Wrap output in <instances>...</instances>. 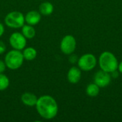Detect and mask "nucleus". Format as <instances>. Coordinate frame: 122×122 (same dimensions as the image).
<instances>
[{
	"label": "nucleus",
	"mask_w": 122,
	"mask_h": 122,
	"mask_svg": "<svg viewBox=\"0 0 122 122\" xmlns=\"http://www.w3.org/2000/svg\"><path fill=\"white\" fill-rule=\"evenodd\" d=\"M112 76H113L114 78H117V77H118L119 74H118V72H117V70H116V71H113V72L112 73Z\"/></svg>",
	"instance_id": "nucleus-21"
},
{
	"label": "nucleus",
	"mask_w": 122,
	"mask_h": 122,
	"mask_svg": "<svg viewBox=\"0 0 122 122\" xmlns=\"http://www.w3.org/2000/svg\"><path fill=\"white\" fill-rule=\"evenodd\" d=\"M39 11L43 16H49L54 11V6L49 1L42 2L39 6Z\"/></svg>",
	"instance_id": "nucleus-12"
},
{
	"label": "nucleus",
	"mask_w": 122,
	"mask_h": 122,
	"mask_svg": "<svg viewBox=\"0 0 122 122\" xmlns=\"http://www.w3.org/2000/svg\"><path fill=\"white\" fill-rule=\"evenodd\" d=\"M36 109L39 116L46 120L56 117L58 113V104L56 101L50 95H43L38 98Z\"/></svg>",
	"instance_id": "nucleus-1"
},
{
	"label": "nucleus",
	"mask_w": 122,
	"mask_h": 122,
	"mask_svg": "<svg viewBox=\"0 0 122 122\" xmlns=\"http://www.w3.org/2000/svg\"><path fill=\"white\" fill-rule=\"evenodd\" d=\"M99 91H100L99 86L94 83V84H90L89 85H88L86 92L87 95L90 97H96L99 94Z\"/></svg>",
	"instance_id": "nucleus-15"
},
{
	"label": "nucleus",
	"mask_w": 122,
	"mask_h": 122,
	"mask_svg": "<svg viewBox=\"0 0 122 122\" xmlns=\"http://www.w3.org/2000/svg\"><path fill=\"white\" fill-rule=\"evenodd\" d=\"M5 24L11 29L21 28L25 23L24 15L18 11H13L8 13L4 18Z\"/></svg>",
	"instance_id": "nucleus-4"
},
{
	"label": "nucleus",
	"mask_w": 122,
	"mask_h": 122,
	"mask_svg": "<svg viewBox=\"0 0 122 122\" xmlns=\"http://www.w3.org/2000/svg\"><path fill=\"white\" fill-rule=\"evenodd\" d=\"M25 18V22L27 24L31 25V26H35L38 24L41 18V14L39 11L36 10H32L26 14L24 16Z\"/></svg>",
	"instance_id": "nucleus-9"
},
{
	"label": "nucleus",
	"mask_w": 122,
	"mask_h": 122,
	"mask_svg": "<svg viewBox=\"0 0 122 122\" xmlns=\"http://www.w3.org/2000/svg\"><path fill=\"white\" fill-rule=\"evenodd\" d=\"M76 41L72 35L65 36L61 41L60 49L62 53L66 55L71 54L76 49Z\"/></svg>",
	"instance_id": "nucleus-7"
},
{
	"label": "nucleus",
	"mask_w": 122,
	"mask_h": 122,
	"mask_svg": "<svg viewBox=\"0 0 122 122\" xmlns=\"http://www.w3.org/2000/svg\"><path fill=\"white\" fill-rule=\"evenodd\" d=\"M9 79L3 73H0V92L6 90L9 86Z\"/></svg>",
	"instance_id": "nucleus-16"
},
{
	"label": "nucleus",
	"mask_w": 122,
	"mask_h": 122,
	"mask_svg": "<svg viewBox=\"0 0 122 122\" xmlns=\"http://www.w3.org/2000/svg\"><path fill=\"white\" fill-rule=\"evenodd\" d=\"M10 46L16 50L21 51L26 46V39L21 34V32H14L12 33L9 39Z\"/></svg>",
	"instance_id": "nucleus-6"
},
{
	"label": "nucleus",
	"mask_w": 122,
	"mask_h": 122,
	"mask_svg": "<svg viewBox=\"0 0 122 122\" xmlns=\"http://www.w3.org/2000/svg\"><path fill=\"white\" fill-rule=\"evenodd\" d=\"M38 98L37 97L31 92H25L21 96V102L29 107H35L37 102Z\"/></svg>",
	"instance_id": "nucleus-10"
},
{
	"label": "nucleus",
	"mask_w": 122,
	"mask_h": 122,
	"mask_svg": "<svg viewBox=\"0 0 122 122\" xmlns=\"http://www.w3.org/2000/svg\"><path fill=\"white\" fill-rule=\"evenodd\" d=\"M6 66L4 62V61L0 60V73H4V71L6 70Z\"/></svg>",
	"instance_id": "nucleus-19"
},
{
	"label": "nucleus",
	"mask_w": 122,
	"mask_h": 122,
	"mask_svg": "<svg viewBox=\"0 0 122 122\" xmlns=\"http://www.w3.org/2000/svg\"><path fill=\"white\" fill-rule=\"evenodd\" d=\"M4 26L1 23H0V37L4 34Z\"/></svg>",
	"instance_id": "nucleus-20"
},
{
	"label": "nucleus",
	"mask_w": 122,
	"mask_h": 122,
	"mask_svg": "<svg viewBox=\"0 0 122 122\" xmlns=\"http://www.w3.org/2000/svg\"><path fill=\"white\" fill-rule=\"evenodd\" d=\"M81 76V72L80 69L76 67V66H72L68 71L67 74V79L71 84H77Z\"/></svg>",
	"instance_id": "nucleus-11"
},
{
	"label": "nucleus",
	"mask_w": 122,
	"mask_h": 122,
	"mask_svg": "<svg viewBox=\"0 0 122 122\" xmlns=\"http://www.w3.org/2000/svg\"><path fill=\"white\" fill-rule=\"evenodd\" d=\"M24 59L22 52L19 50L12 49L7 52L4 57V62L7 68L11 70L19 69L24 63Z\"/></svg>",
	"instance_id": "nucleus-2"
},
{
	"label": "nucleus",
	"mask_w": 122,
	"mask_h": 122,
	"mask_svg": "<svg viewBox=\"0 0 122 122\" xmlns=\"http://www.w3.org/2000/svg\"><path fill=\"white\" fill-rule=\"evenodd\" d=\"M118 68H119V71L122 73V61L119 64V66H118Z\"/></svg>",
	"instance_id": "nucleus-22"
},
{
	"label": "nucleus",
	"mask_w": 122,
	"mask_h": 122,
	"mask_svg": "<svg viewBox=\"0 0 122 122\" xmlns=\"http://www.w3.org/2000/svg\"><path fill=\"white\" fill-rule=\"evenodd\" d=\"M6 46L5 44L2 41H0V54H4L6 51Z\"/></svg>",
	"instance_id": "nucleus-18"
},
{
	"label": "nucleus",
	"mask_w": 122,
	"mask_h": 122,
	"mask_svg": "<svg viewBox=\"0 0 122 122\" xmlns=\"http://www.w3.org/2000/svg\"><path fill=\"white\" fill-rule=\"evenodd\" d=\"M24 59L26 61H33L34 59H36V56H37V51L36 50L31 47H25L23 49V52H22Z\"/></svg>",
	"instance_id": "nucleus-14"
},
{
	"label": "nucleus",
	"mask_w": 122,
	"mask_h": 122,
	"mask_svg": "<svg viewBox=\"0 0 122 122\" xmlns=\"http://www.w3.org/2000/svg\"><path fill=\"white\" fill-rule=\"evenodd\" d=\"M78 66L83 71H90L93 69L97 64L96 57L92 54H86L78 59Z\"/></svg>",
	"instance_id": "nucleus-5"
},
{
	"label": "nucleus",
	"mask_w": 122,
	"mask_h": 122,
	"mask_svg": "<svg viewBox=\"0 0 122 122\" xmlns=\"http://www.w3.org/2000/svg\"><path fill=\"white\" fill-rule=\"evenodd\" d=\"M21 34L25 36L26 39H31L34 38L36 35V30L34 26L29 24H24L21 27Z\"/></svg>",
	"instance_id": "nucleus-13"
},
{
	"label": "nucleus",
	"mask_w": 122,
	"mask_h": 122,
	"mask_svg": "<svg viewBox=\"0 0 122 122\" xmlns=\"http://www.w3.org/2000/svg\"><path fill=\"white\" fill-rule=\"evenodd\" d=\"M99 66L102 70L112 73L118 68V61L116 56L109 51L103 52L99 56Z\"/></svg>",
	"instance_id": "nucleus-3"
},
{
	"label": "nucleus",
	"mask_w": 122,
	"mask_h": 122,
	"mask_svg": "<svg viewBox=\"0 0 122 122\" xmlns=\"http://www.w3.org/2000/svg\"><path fill=\"white\" fill-rule=\"evenodd\" d=\"M111 75L109 73L106 72L103 70L99 71L94 76V82L99 87H105L110 84Z\"/></svg>",
	"instance_id": "nucleus-8"
},
{
	"label": "nucleus",
	"mask_w": 122,
	"mask_h": 122,
	"mask_svg": "<svg viewBox=\"0 0 122 122\" xmlns=\"http://www.w3.org/2000/svg\"><path fill=\"white\" fill-rule=\"evenodd\" d=\"M78 59H78L76 55H74V54H71V55L69 57V62L71 63V64H75V63H76L78 61Z\"/></svg>",
	"instance_id": "nucleus-17"
}]
</instances>
